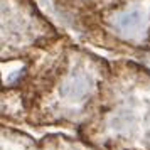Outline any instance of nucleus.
<instances>
[{"instance_id": "nucleus-1", "label": "nucleus", "mask_w": 150, "mask_h": 150, "mask_svg": "<svg viewBox=\"0 0 150 150\" xmlns=\"http://www.w3.org/2000/svg\"><path fill=\"white\" fill-rule=\"evenodd\" d=\"M42 150H84L81 147H76L73 142H61V140H54V142H47Z\"/></svg>"}, {"instance_id": "nucleus-2", "label": "nucleus", "mask_w": 150, "mask_h": 150, "mask_svg": "<svg viewBox=\"0 0 150 150\" xmlns=\"http://www.w3.org/2000/svg\"><path fill=\"white\" fill-rule=\"evenodd\" d=\"M138 22H140V19H138V14H137V12H133L132 15H127V17H125V19L120 22V25H122V27H128V25H132V24H135V25H137Z\"/></svg>"}]
</instances>
